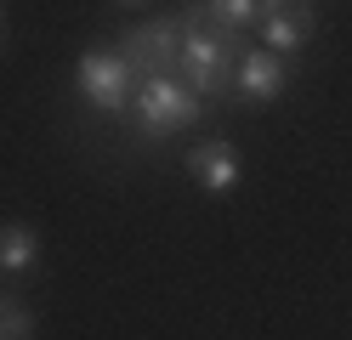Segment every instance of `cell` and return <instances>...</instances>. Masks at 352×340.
<instances>
[{"mask_svg":"<svg viewBox=\"0 0 352 340\" xmlns=\"http://www.w3.org/2000/svg\"><path fill=\"white\" fill-rule=\"evenodd\" d=\"M40 267V233L23 221L0 227V272H34Z\"/></svg>","mask_w":352,"mask_h":340,"instance_id":"obj_8","label":"cell"},{"mask_svg":"<svg viewBox=\"0 0 352 340\" xmlns=\"http://www.w3.org/2000/svg\"><path fill=\"white\" fill-rule=\"evenodd\" d=\"M182 52H176V80H182L199 102L233 97V68H239V34H216L205 17V0H188L182 12Z\"/></svg>","mask_w":352,"mask_h":340,"instance_id":"obj_1","label":"cell"},{"mask_svg":"<svg viewBox=\"0 0 352 340\" xmlns=\"http://www.w3.org/2000/svg\"><path fill=\"white\" fill-rule=\"evenodd\" d=\"M114 52L125 57L131 74H137V85H142V80H165V74H176L182 23H176V12H170V17H153V23H137V29H125V34H120Z\"/></svg>","mask_w":352,"mask_h":340,"instance_id":"obj_2","label":"cell"},{"mask_svg":"<svg viewBox=\"0 0 352 340\" xmlns=\"http://www.w3.org/2000/svg\"><path fill=\"white\" fill-rule=\"evenodd\" d=\"M34 335V312L17 295H0V340H29Z\"/></svg>","mask_w":352,"mask_h":340,"instance_id":"obj_10","label":"cell"},{"mask_svg":"<svg viewBox=\"0 0 352 340\" xmlns=\"http://www.w3.org/2000/svg\"><path fill=\"white\" fill-rule=\"evenodd\" d=\"M137 120H142V136H170V131H188L205 120V102L193 91L165 74V80H142L137 85Z\"/></svg>","mask_w":352,"mask_h":340,"instance_id":"obj_3","label":"cell"},{"mask_svg":"<svg viewBox=\"0 0 352 340\" xmlns=\"http://www.w3.org/2000/svg\"><path fill=\"white\" fill-rule=\"evenodd\" d=\"M182 165L193 170V181H199L205 193H233L239 176H245V170H239V148L233 142H216V136H210V142H193Z\"/></svg>","mask_w":352,"mask_h":340,"instance_id":"obj_7","label":"cell"},{"mask_svg":"<svg viewBox=\"0 0 352 340\" xmlns=\"http://www.w3.org/2000/svg\"><path fill=\"white\" fill-rule=\"evenodd\" d=\"M114 6H120V12H137V6H148V0H114Z\"/></svg>","mask_w":352,"mask_h":340,"instance_id":"obj_11","label":"cell"},{"mask_svg":"<svg viewBox=\"0 0 352 340\" xmlns=\"http://www.w3.org/2000/svg\"><path fill=\"white\" fill-rule=\"evenodd\" d=\"M0 45H6V17H0Z\"/></svg>","mask_w":352,"mask_h":340,"instance_id":"obj_12","label":"cell"},{"mask_svg":"<svg viewBox=\"0 0 352 340\" xmlns=\"http://www.w3.org/2000/svg\"><path fill=\"white\" fill-rule=\"evenodd\" d=\"M131 80L137 74L125 68L120 52H80V63H74V85H80V97L91 102L97 113H125Z\"/></svg>","mask_w":352,"mask_h":340,"instance_id":"obj_4","label":"cell"},{"mask_svg":"<svg viewBox=\"0 0 352 340\" xmlns=\"http://www.w3.org/2000/svg\"><path fill=\"white\" fill-rule=\"evenodd\" d=\"M290 91V63L261 52V45H245L239 52V68H233V97L245 102H278Z\"/></svg>","mask_w":352,"mask_h":340,"instance_id":"obj_5","label":"cell"},{"mask_svg":"<svg viewBox=\"0 0 352 340\" xmlns=\"http://www.w3.org/2000/svg\"><path fill=\"white\" fill-rule=\"evenodd\" d=\"M216 34H256V0H205Z\"/></svg>","mask_w":352,"mask_h":340,"instance_id":"obj_9","label":"cell"},{"mask_svg":"<svg viewBox=\"0 0 352 340\" xmlns=\"http://www.w3.org/2000/svg\"><path fill=\"white\" fill-rule=\"evenodd\" d=\"M256 34H261V52H273L290 63L307 40L318 34V17H313V0H296L290 12H273V17H261L256 23Z\"/></svg>","mask_w":352,"mask_h":340,"instance_id":"obj_6","label":"cell"}]
</instances>
